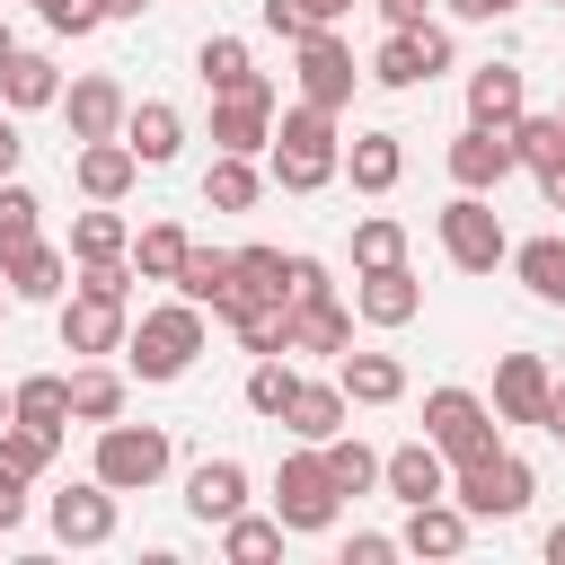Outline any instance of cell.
Instances as JSON below:
<instances>
[{
    "mask_svg": "<svg viewBox=\"0 0 565 565\" xmlns=\"http://www.w3.org/2000/svg\"><path fill=\"white\" fill-rule=\"evenodd\" d=\"M9 406H18V424L71 433V380H62V371H26V380L9 388Z\"/></svg>",
    "mask_w": 565,
    "mask_h": 565,
    "instance_id": "34",
    "label": "cell"
},
{
    "mask_svg": "<svg viewBox=\"0 0 565 565\" xmlns=\"http://www.w3.org/2000/svg\"><path fill=\"white\" fill-rule=\"evenodd\" d=\"M274 115H282L274 79H256V88H230V97H212V150L265 159V150H274Z\"/></svg>",
    "mask_w": 565,
    "mask_h": 565,
    "instance_id": "9",
    "label": "cell"
},
{
    "mask_svg": "<svg viewBox=\"0 0 565 565\" xmlns=\"http://www.w3.org/2000/svg\"><path fill=\"white\" fill-rule=\"evenodd\" d=\"M53 450H62V433H44V424H18V415L0 424V459H9L18 477H44V468H53Z\"/></svg>",
    "mask_w": 565,
    "mask_h": 565,
    "instance_id": "43",
    "label": "cell"
},
{
    "mask_svg": "<svg viewBox=\"0 0 565 565\" xmlns=\"http://www.w3.org/2000/svg\"><path fill=\"white\" fill-rule=\"evenodd\" d=\"M547 397H556V371L539 353H503L494 362V415L503 424H539L547 433Z\"/></svg>",
    "mask_w": 565,
    "mask_h": 565,
    "instance_id": "14",
    "label": "cell"
},
{
    "mask_svg": "<svg viewBox=\"0 0 565 565\" xmlns=\"http://www.w3.org/2000/svg\"><path fill=\"white\" fill-rule=\"evenodd\" d=\"M35 18H44L53 35H97V26H106L97 0H35Z\"/></svg>",
    "mask_w": 565,
    "mask_h": 565,
    "instance_id": "45",
    "label": "cell"
},
{
    "mask_svg": "<svg viewBox=\"0 0 565 565\" xmlns=\"http://www.w3.org/2000/svg\"><path fill=\"white\" fill-rule=\"evenodd\" d=\"M194 353H203V309H194L185 291L159 300V309H141L132 335H124V371H132V380H185Z\"/></svg>",
    "mask_w": 565,
    "mask_h": 565,
    "instance_id": "2",
    "label": "cell"
},
{
    "mask_svg": "<svg viewBox=\"0 0 565 565\" xmlns=\"http://www.w3.org/2000/svg\"><path fill=\"white\" fill-rule=\"evenodd\" d=\"M424 433H433V450H441L450 468L503 450V415H494L477 388H433V397H424Z\"/></svg>",
    "mask_w": 565,
    "mask_h": 565,
    "instance_id": "5",
    "label": "cell"
},
{
    "mask_svg": "<svg viewBox=\"0 0 565 565\" xmlns=\"http://www.w3.org/2000/svg\"><path fill=\"white\" fill-rule=\"evenodd\" d=\"M450 26H433V18H415V26H388L380 35V53H371V79L380 88H424V79H441L450 71Z\"/></svg>",
    "mask_w": 565,
    "mask_h": 565,
    "instance_id": "7",
    "label": "cell"
},
{
    "mask_svg": "<svg viewBox=\"0 0 565 565\" xmlns=\"http://www.w3.org/2000/svg\"><path fill=\"white\" fill-rule=\"evenodd\" d=\"M124 115H132V97H124L106 71H88V79L62 88V124H71V141H106V132H124Z\"/></svg>",
    "mask_w": 565,
    "mask_h": 565,
    "instance_id": "16",
    "label": "cell"
},
{
    "mask_svg": "<svg viewBox=\"0 0 565 565\" xmlns=\"http://www.w3.org/2000/svg\"><path fill=\"white\" fill-rule=\"evenodd\" d=\"M185 247H194V238H185L177 221H150V230L132 238V274H141V282H177V265H185Z\"/></svg>",
    "mask_w": 565,
    "mask_h": 565,
    "instance_id": "38",
    "label": "cell"
},
{
    "mask_svg": "<svg viewBox=\"0 0 565 565\" xmlns=\"http://www.w3.org/2000/svg\"><path fill=\"white\" fill-rule=\"evenodd\" d=\"M194 71H203V88H212V97H230V88H256V79H265V71L247 62V44H238V35H203Z\"/></svg>",
    "mask_w": 565,
    "mask_h": 565,
    "instance_id": "37",
    "label": "cell"
},
{
    "mask_svg": "<svg viewBox=\"0 0 565 565\" xmlns=\"http://www.w3.org/2000/svg\"><path fill=\"white\" fill-rule=\"evenodd\" d=\"M0 282H9V300H62V282H71V247L35 238V247L0 256Z\"/></svg>",
    "mask_w": 565,
    "mask_h": 565,
    "instance_id": "21",
    "label": "cell"
},
{
    "mask_svg": "<svg viewBox=\"0 0 565 565\" xmlns=\"http://www.w3.org/2000/svg\"><path fill=\"white\" fill-rule=\"evenodd\" d=\"M71 177H79V194H88V203H124V194H132V177H141V150H132L124 132L79 141V150H71Z\"/></svg>",
    "mask_w": 565,
    "mask_h": 565,
    "instance_id": "15",
    "label": "cell"
},
{
    "mask_svg": "<svg viewBox=\"0 0 565 565\" xmlns=\"http://www.w3.org/2000/svg\"><path fill=\"white\" fill-rule=\"evenodd\" d=\"M468 530H477V521H468V503H459V494H433V503H406L397 547H406V556H459V547H468Z\"/></svg>",
    "mask_w": 565,
    "mask_h": 565,
    "instance_id": "17",
    "label": "cell"
},
{
    "mask_svg": "<svg viewBox=\"0 0 565 565\" xmlns=\"http://www.w3.org/2000/svg\"><path fill=\"white\" fill-rule=\"evenodd\" d=\"M9 53H18V35H9V18H0V62H9Z\"/></svg>",
    "mask_w": 565,
    "mask_h": 565,
    "instance_id": "58",
    "label": "cell"
},
{
    "mask_svg": "<svg viewBox=\"0 0 565 565\" xmlns=\"http://www.w3.org/2000/svg\"><path fill=\"white\" fill-rule=\"evenodd\" d=\"M168 459H177V450H168L159 424H124V415H115V424H97V459H88V477H106L115 494H150V486L168 477Z\"/></svg>",
    "mask_w": 565,
    "mask_h": 565,
    "instance_id": "6",
    "label": "cell"
},
{
    "mask_svg": "<svg viewBox=\"0 0 565 565\" xmlns=\"http://www.w3.org/2000/svg\"><path fill=\"white\" fill-rule=\"evenodd\" d=\"M150 0H97V18H141Z\"/></svg>",
    "mask_w": 565,
    "mask_h": 565,
    "instance_id": "55",
    "label": "cell"
},
{
    "mask_svg": "<svg viewBox=\"0 0 565 565\" xmlns=\"http://www.w3.org/2000/svg\"><path fill=\"white\" fill-rule=\"evenodd\" d=\"M300 300H335V282H327L318 256H291V309H300Z\"/></svg>",
    "mask_w": 565,
    "mask_h": 565,
    "instance_id": "47",
    "label": "cell"
},
{
    "mask_svg": "<svg viewBox=\"0 0 565 565\" xmlns=\"http://www.w3.org/2000/svg\"><path fill=\"white\" fill-rule=\"evenodd\" d=\"M556 9H565V0H556Z\"/></svg>",
    "mask_w": 565,
    "mask_h": 565,
    "instance_id": "62",
    "label": "cell"
},
{
    "mask_svg": "<svg viewBox=\"0 0 565 565\" xmlns=\"http://www.w3.org/2000/svg\"><path fill=\"white\" fill-rule=\"evenodd\" d=\"M256 18H265V35H282V44H300V35H318L300 0H256Z\"/></svg>",
    "mask_w": 565,
    "mask_h": 565,
    "instance_id": "46",
    "label": "cell"
},
{
    "mask_svg": "<svg viewBox=\"0 0 565 565\" xmlns=\"http://www.w3.org/2000/svg\"><path fill=\"white\" fill-rule=\"evenodd\" d=\"M230 282H238V265H230L221 247H185V265H177V282H168V291H185L194 309H212V318H221V309H230Z\"/></svg>",
    "mask_w": 565,
    "mask_h": 565,
    "instance_id": "31",
    "label": "cell"
},
{
    "mask_svg": "<svg viewBox=\"0 0 565 565\" xmlns=\"http://www.w3.org/2000/svg\"><path fill=\"white\" fill-rule=\"evenodd\" d=\"M344 406H353V397H344L335 380H300L291 406H282V433H291V441H335V433H344Z\"/></svg>",
    "mask_w": 565,
    "mask_h": 565,
    "instance_id": "25",
    "label": "cell"
},
{
    "mask_svg": "<svg viewBox=\"0 0 565 565\" xmlns=\"http://www.w3.org/2000/svg\"><path fill=\"white\" fill-rule=\"evenodd\" d=\"M185 512H194V521H230V512H247V468H238V459H203V468L185 477Z\"/></svg>",
    "mask_w": 565,
    "mask_h": 565,
    "instance_id": "28",
    "label": "cell"
},
{
    "mask_svg": "<svg viewBox=\"0 0 565 565\" xmlns=\"http://www.w3.org/2000/svg\"><path fill=\"white\" fill-rule=\"evenodd\" d=\"M26 486H35V477H18V468L0 459V530H18V521H26Z\"/></svg>",
    "mask_w": 565,
    "mask_h": 565,
    "instance_id": "48",
    "label": "cell"
},
{
    "mask_svg": "<svg viewBox=\"0 0 565 565\" xmlns=\"http://www.w3.org/2000/svg\"><path fill=\"white\" fill-rule=\"evenodd\" d=\"M256 194H265V168L238 159V150H212V168H203V203H212V212H247Z\"/></svg>",
    "mask_w": 565,
    "mask_h": 565,
    "instance_id": "33",
    "label": "cell"
},
{
    "mask_svg": "<svg viewBox=\"0 0 565 565\" xmlns=\"http://www.w3.org/2000/svg\"><path fill=\"white\" fill-rule=\"evenodd\" d=\"M335 512H344V494H335L318 441H300V450L274 468V521H282L291 539H318V530H335Z\"/></svg>",
    "mask_w": 565,
    "mask_h": 565,
    "instance_id": "3",
    "label": "cell"
},
{
    "mask_svg": "<svg viewBox=\"0 0 565 565\" xmlns=\"http://www.w3.org/2000/svg\"><path fill=\"white\" fill-rule=\"evenodd\" d=\"M309 9V26H335V18H353V0H300Z\"/></svg>",
    "mask_w": 565,
    "mask_h": 565,
    "instance_id": "54",
    "label": "cell"
},
{
    "mask_svg": "<svg viewBox=\"0 0 565 565\" xmlns=\"http://www.w3.org/2000/svg\"><path fill=\"white\" fill-rule=\"evenodd\" d=\"M450 494L468 503V521H521L530 494H539V468H530L521 450H486V459L450 468Z\"/></svg>",
    "mask_w": 565,
    "mask_h": 565,
    "instance_id": "4",
    "label": "cell"
},
{
    "mask_svg": "<svg viewBox=\"0 0 565 565\" xmlns=\"http://www.w3.org/2000/svg\"><path fill=\"white\" fill-rule=\"evenodd\" d=\"M556 115H565V106H556Z\"/></svg>",
    "mask_w": 565,
    "mask_h": 565,
    "instance_id": "63",
    "label": "cell"
},
{
    "mask_svg": "<svg viewBox=\"0 0 565 565\" xmlns=\"http://www.w3.org/2000/svg\"><path fill=\"white\" fill-rule=\"evenodd\" d=\"M388 556H397L388 530H353V547H344V565H388Z\"/></svg>",
    "mask_w": 565,
    "mask_h": 565,
    "instance_id": "49",
    "label": "cell"
},
{
    "mask_svg": "<svg viewBox=\"0 0 565 565\" xmlns=\"http://www.w3.org/2000/svg\"><path fill=\"white\" fill-rule=\"evenodd\" d=\"M335 388H344L353 406H397V397H406V362H397V353H353V344H344V353H335Z\"/></svg>",
    "mask_w": 565,
    "mask_h": 565,
    "instance_id": "23",
    "label": "cell"
},
{
    "mask_svg": "<svg viewBox=\"0 0 565 565\" xmlns=\"http://www.w3.org/2000/svg\"><path fill=\"white\" fill-rule=\"evenodd\" d=\"M18 159H26V141H18V115L0 106V177H18Z\"/></svg>",
    "mask_w": 565,
    "mask_h": 565,
    "instance_id": "52",
    "label": "cell"
},
{
    "mask_svg": "<svg viewBox=\"0 0 565 565\" xmlns=\"http://www.w3.org/2000/svg\"><path fill=\"white\" fill-rule=\"evenodd\" d=\"M265 159H274V185H282V194H318V185H335V177H344L335 115H327V106H309V97H300V106H282V115H274V150H265Z\"/></svg>",
    "mask_w": 565,
    "mask_h": 565,
    "instance_id": "1",
    "label": "cell"
},
{
    "mask_svg": "<svg viewBox=\"0 0 565 565\" xmlns=\"http://www.w3.org/2000/svg\"><path fill=\"white\" fill-rule=\"evenodd\" d=\"M106 256H132V221L115 203H88L71 221V265H106Z\"/></svg>",
    "mask_w": 565,
    "mask_h": 565,
    "instance_id": "30",
    "label": "cell"
},
{
    "mask_svg": "<svg viewBox=\"0 0 565 565\" xmlns=\"http://www.w3.org/2000/svg\"><path fill=\"white\" fill-rule=\"evenodd\" d=\"M35 238H44V203H35V185L0 177V256H18V247H35Z\"/></svg>",
    "mask_w": 565,
    "mask_h": 565,
    "instance_id": "40",
    "label": "cell"
},
{
    "mask_svg": "<svg viewBox=\"0 0 565 565\" xmlns=\"http://www.w3.org/2000/svg\"><path fill=\"white\" fill-rule=\"evenodd\" d=\"M344 177H353V194H388L406 177V141L397 132H353L344 141Z\"/></svg>",
    "mask_w": 565,
    "mask_h": 565,
    "instance_id": "27",
    "label": "cell"
},
{
    "mask_svg": "<svg viewBox=\"0 0 565 565\" xmlns=\"http://www.w3.org/2000/svg\"><path fill=\"white\" fill-rule=\"evenodd\" d=\"M282 539H291V530H282L274 512H230V521H221V556H230V565H265V556H282Z\"/></svg>",
    "mask_w": 565,
    "mask_h": 565,
    "instance_id": "36",
    "label": "cell"
},
{
    "mask_svg": "<svg viewBox=\"0 0 565 565\" xmlns=\"http://www.w3.org/2000/svg\"><path fill=\"white\" fill-rule=\"evenodd\" d=\"M344 344H353V309H344V300H300V309H291L282 353H344Z\"/></svg>",
    "mask_w": 565,
    "mask_h": 565,
    "instance_id": "29",
    "label": "cell"
},
{
    "mask_svg": "<svg viewBox=\"0 0 565 565\" xmlns=\"http://www.w3.org/2000/svg\"><path fill=\"white\" fill-rule=\"evenodd\" d=\"M44 521H53L62 547H106V539H115V486H106V477H79V486H62V494L44 503Z\"/></svg>",
    "mask_w": 565,
    "mask_h": 565,
    "instance_id": "13",
    "label": "cell"
},
{
    "mask_svg": "<svg viewBox=\"0 0 565 565\" xmlns=\"http://www.w3.org/2000/svg\"><path fill=\"white\" fill-rule=\"evenodd\" d=\"M318 459H327V477H335V494H371V486H380V450H371V441H353V433H335V441H318Z\"/></svg>",
    "mask_w": 565,
    "mask_h": 565,
    "instance_id": "39",
    "label": "cell"
},
{
    "mask_svg": "<svg viewBox=\"0 0 565 565\" xmlns=\"http://www.w3.org/2000/svg\"><path fill=\"white\" fill-rule=\"evenodd\" d=\"M450 18H468V26H494V18H512V9H530V0H441Z\"/></svg>",
    "mask_w": 565,
    "mask_h": 565,
    "instance_id": "50",
    "label": "cell"
},
{
    "mask_svg": "<svg viewBox=\"0 0 565 565\" xmlns=\"http://www.w3.org/2000/svg\"><path fill=\"white\" fill-rule=\"evenodd\" d=\"M433 230H441V256H450L459 274H494V265L512 256V238H503V221H494L486 194H450Z\"/></svg>",
    "mask_w": 565,
    "mask_h": 565,
    "instance_id": "8",
    "label": "cell"
},
{
    "mask_svg": "<svg viewBox=\"0 0 565 565\" xmlns=\"http://www.w3.org/2000/svg\"><path fill=\"white\" fill-rule=\"evenodd\" d=\"M124 141L141 150V168H168V159L185 150V115H177L168 97H141V106L124 115Z\"/></svg>",
    "mask_w": 565,
    "mask_h": 565,
    "instance_id": "26",
    "label": "cell"
},
{
    "mask_svg": "<svg viewBox=\"0 0 565 565\" xmlns=\"http://www.w3.org/2000/svg\"><path fill=\"white\" fill-rule=\"evenodd\" d=\"M124 380H132V371H106V362L71 371V424H115V415H124Z\"/></svg>",
    "mask_w": 565,
    "mask_h": 565,
    "instance_id": "35",
    "label": "cell"
},
{
    "mask_svg": "<svg viewBox=\"0 0 565 565\" xmlns=\"http://www.w3.org/2000/svg\"><path fill=\"white\" fill-rule=\"evenodd\" d=\"M0 539H9V530H0Z\"/></svg>",
    "mask_w": 565,
    "mask_h": 565,
    "instance_id": "61",
    "label": "cell"
},
{
    "mask_svg": "<svg viewBox=\"0 0 565 565\" xmlns=\"http://www.w3.org/2000/svg\"><path fill=\"white\" fill-rule=\"evenodd\" d=\"M238 282H230V309H256V300H291V256L282 247H230ZM221 309V318H230Z\"/></svg>",
    "mask_w": 565,
    "mask_h": 565,
    "instance_id": "24",
    "label": "cell"
},
{
    "mask_svg": "<svg viewBox=\"0 0 565 565\" xmlns=\"http://www.w3.org/2000/svg\"><path fill=\"white\" fill-rule=\"evenodd\" d=\"M512 150H521V168H547L565 150V115H521L512 124Z\"/></svg>",
    "mask_w": 565,
    "mask_h": 565,
    "instance_id": "44",
    "label": "cell"
},
{
    "mask_svg": "<svg viewBox=\"0 0 565 565\" xmlns=\"http://www.w3.org/2000/svg\"><path fill=\"white\" fill-rule=\"evenodd\" d=\"M441 168H450V185H459V194H494V185L521 168V150H512V124H468V132L441 150Z\"/></svg>",
    "mask_w": 565,
    "mask_h": 565,
    "instance_id": "10",
    "label": "cell"
},
{
    "mask_svg": "<svg viewBox=\"0 0 565 565\" xmlns=\"http://www.w3.org/2000/svg\"><path fill=\"white\" fill-rule=\"evenodd\" d=\"M291 388H300V371H291V353H256V371H247V406L282 424V406H291Z\"/></svg>",
    "mask_w": 565,
    "mask_h": 565,
    "instance_id": "42",
    "label": "cell"
},
{
    "mask_svg": "<svg viewBox=\"0 0 565 565\" xmlns=\"http://www.w3.org/2000/svg\"><path fill=\"white\" fill-rule=\"evenodd\" d=\"M353 309H362L371 327H406V318L424 309V282H415L406 265H371V274L353 282Z\"/></svg>",
    "mask_w": 565,
    "mask_h": 565,
    "instance_id": "22",
    "label": "cell"
},
{
    "mask_svg": "<svg viewBox=\"0 0 565 565\" xmlns=\"http://www.w3.org/2000/svg\"><path fill=\"white\" fill-rule=\"evenodd\" d=\"M547 565H565V521H556V530H547Z\"/></svg>",
    "mask_w": 565,
    "mask_h": 565,
    "instance_id": "57",
    "label": "cell"
},
{
    "mask_svg": "<svg viewBox=\"0 0 565 565\" xmlns=\"http://www.w3.org/2000/svg\"><path fill=\"white\" fill-rule=\"evenodd\" d=\"M530 177H539V194H547V212H565V150H556L547 168H530Z\"/></svg>",
    "mask_w": 565,
    "mask_h": 565,
    "instance_id": "51",
    "label": "cell"
},
{
    "mask_svg": "<svg viewBox=\"0 0 565 565\" xmlns=\"http://www.w3.org/2000/svg\"><path fill=\"white\" fill-rule=\"evenodd\" d=\"M0 318H9V282H0Z\"/></svg>",
    "mask_w": 565,
    "mask_h": 565,
    "instance_id": "60",
    "label": "cell"
},
{
    "mask_svg": "<svg viewBox=\"0 0 565 565\" xmlns=\"http://www.w3.org/2000/svg\"><path fill=\"white\" fill-rule=\"evenodd\" d=\"M0 106L9 115H44V106H62V71H53V53H9L0 62Z\"/></svg>",
    "mask_w": 565,
    "mask_h": 565,
    "instance_id": "19",
    "label": "cell"
},
{
    "mask_svg": "<svg viewBox=\"0 0 565 565\" xmlns=\"http://www.w3.org/2000/svg\"><path fill=\"white\" fill-rule=\"evenodd\" d=\"M512 274H521L530 300L565 309V238H556V230H547V238H521V247H512Z\"/></svg>",
    "mask_w": 565,
    "mask_h": 565,
    "instance_id": "32",
    "label": "cell"
},
{
    "mask_svg": "<svg viewBox=\"0 0 565 565\" xmlns=\"http://www.w3.org/2000/svg\"><path fill=\"white\" fill-rule=\"evenodd\" d=\"M124 335H132V300H106V291L71 282V300H62V353L97 362V353H124Z\"/></svg>",
    "mask_w": 565,
    "mask_h": 565,
    "instance_id": "11",
    "label": "cell"
},
{
    "mask_svg": "<svg viewBox=\"0 0 565 565\" xmlns=\"http://www.w3.org/2000/svg\"><path fill=\"white\" fill-rule=\"evenodd\" d=\"M371 9H380V18H388V26H415V18H424V9H433V0H371Z\"/></svg>",
    "mask_w": 565,
    "mask_h": 565,
    "instance_id": "53",
    "label": "cell"
},
{
    "mask_svg": "<svg viewBox=\"0 0 565 565\" xmlns=\"http://www.w3.org/2000/svg\"><path fill=\"white\" fill-rule=\"evenodd\" d=\"M371 265H406V221H388V212L353 221V274H371Z\"/></svg>",
    "mask_w": 565,
    "mask_h": 565,
    "instance_id": "41",
    "label": "cell"
},
{
    "mask_svg": "<svg viewBox=\"0 0 565 565\" xmlns=\"http://www.w3.org/2000/svg\"><path fill=\"white\" fill-rule=\"evenodd\" d=\"M9 415H18V406H9V388H0V424H9Z\"/></svg>",
    "mask_w": 565,
    "mask_h": 565,
    "instance_id": "59",
    "label": "cell"
},
{
    "mask_svg": "<svg viewBox=\"0 0 565 565\" xmlns=\"http://www.w3.org/2000/svg\"><path fill=\"white\" fill-rule=\"evenodd\" d=\"M530 115V79H521V62H486V71H468V124H521Z\"/></svg>",
    "mask_w": 565,
    "mask_h": 565,
    "instance_id": "20",
    "label": "cell"
},
{
    "mask_svg": "<svg viewBox=\"0 0 565 565\" xmlns=\"http://www.w3.org/2000/svg\"><path fill=\"white\" fill-rule=\"evenodd\" d=\"M547 433L565 441V380H556V397H547Z\"/></svg>",
    "mask_w": 565,
    "mask_h": 565,
    "instance_id": "56",
    "label": "cell"
},
{
    "mask_svg": "<svg viewBox=\"0 0 565 565\" xmlns=\"http://www.w3.org/2000/svg\"><path fill=\"white\" fill-rule=\"evenodd\" d=\"M291 53H300V97H309V106H327V115H344V106H353V79H362V71H353V53H344V35H335V26H318V35H300Z\"/></svg>",
    "mask_w": 565,
    "mask_h": 565,
    "instance_id": "12",
    "label": "cell"
},
{
    "mask_svg": "<svg viewBox=\"0 0 565 565\" xmlns=\"http://www.w3.org/2000/svg\"><path fill=\"white\" fill-rule=\"evenodd\" d=\"M380 486H388L397 503H433V494H450V459L433 450V433H424V441H397V450L380 459Z\"/></svg>",
    "mask_w": 565,
    "mask_h": 565,
    "instance_id": "18",
    "label": "cell"
}]
</instances>
